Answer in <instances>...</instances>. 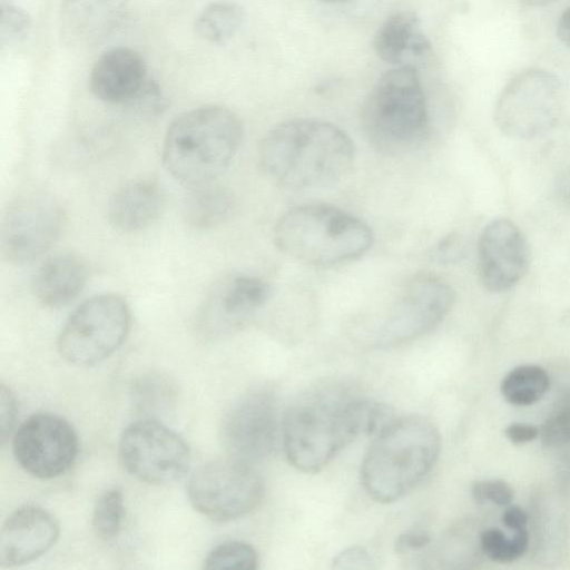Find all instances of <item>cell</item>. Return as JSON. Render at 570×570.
Instances as JSON below:
<instances>
[{
    "instance_id": "6da1fadb",
    "label": "cell",
    "mask_w": 570,
    "mask_h": 570,
    "mask_svg": "<svg viewBox=\"0 0 570 570\" xmlns=\"http://www.w3.org/2000/svg\"><path fill=\"white\" fill-rule=\"evenodd\" d=\"M393 417L386 404L356 396L338 385L313 389L284 416L286 456L302 472H318L345 445L360 436H375Z\"/></svg>"
},
{
    "instance_id": "7a4b0ae2",
    "label": "cell",
    "mask_w": 570,
    "mask_h": 570,
    "mask_svg": "<svg viewBox=\"0 0 570 570\" xmlns=\"http://www.w3.org/2000/svg\"><path fill=\"white\" fill-rule=\"evenodd\" d=\"M263 171L282 188H328L351 170L355 146L340 127L313 118H295L273 127L258 149Z\"/></svg>"
},
{
    "instance_id": "3957f363",
    "label": "cell",
    "mask_w": 570,
    "mask_h": 570,
    "mask_svg": "<svg viewBox=\"0 0 570 570\" xmlns=\"http://www.w3.org/2000/svg\"><path fill=\"white\" fill-rule=\"evenodd\" d=\"M242 137L239 118L226 107L209 105L185 111L167 129L164 166L191 188L212 184L232 163Z\"/></svg>"
},
{
    "instance_id": "277c9868",
    "label": "cell",
    "mask_w": 570,
    "mask_h": 570,
    "mask_svg": "<svg viewBox=\"0 0 570 570\" xmlns=\"http://www.w3.org/2000/svg\"><path fill=\"white\" fill-rule=\"evenodd\" d=\"M441 449L438 428L428 417L394 419L374 436L361 468L367 494L394 502L413 490L433 469Z\"/></svg>"
},
{
    "instance_id": "5b68a950",
    "label": "cell",
    "mask_w": 570,
    "mask_h": 570,
    "mask_svg": "<svg viewBox=\"0 0 570 570\" xmlns=\"http://www.w3.org/2000/svg\"><path fill=\"white\" fill-rule=\"evenodd\" d=\"M276 247L301 263L328 267L354 261L374 243L371 227L338 207L312 203L285 212L274 228Z\"/></svg>"
},
{
    "instance_id": "8992f818",
    "label": "cell",
    "mask_w": 570,
    "mask_h": 570,
    "mask_svg": "<svg viewBox=\"0 0 570 570\" xmlns=\"http://www.w3.org/2000/svg\"><path fill=\"white\" fill-rule=\"evenodd\" d=\"M362 125L371 144L386 154L407 151L426 138L429 109L416 67L381 76L363 105Z\"/></svg>"
},
{
    "instance_id": "52a82bcc",
    "label": "cell",
    "mask_w": 570,
    "mask_h": 570,
    "mask_svg": "<svg viewBox=\"0 0 570 570\" xmlns=\"http://www.w3.org/2000/svg\"><path fill=\"white\" fill-rule=\"evenodd\" d=\"M130 324V309L121 296L112 293L92 296L67 320L58 337V351L71 364H97L120 347Z\"/></svg>"
},
{
    "instance_id": "ba28073f",
    "label": "cell",
    "mask_w": 570,
    "mask_h": 570,
    "mask_svg": "<svg viewBox=\"0 0 570 570\" xmlns=\"http://www.w3.org/2000/svg\"><path fill=\"white\" fill-rule=\"evenodd\" d=\"M562 105V86L556 75L540 68L525 69L510 79L500 92L494 122L512 138L539 137L556 126Z\"/></svg>"
},
{
    "instance_id": "9c48e42d",
    "label": "cell",
    "mask_w": 570,
    "mask_h": 570,
    "mask_svg": "<svg viewBox=\"0 0 570 570\" xmlns=\"http://www.w3.org/2000/svg\"><path fill=\"white\" fill-rule=\"evenodd\" d=\"M187 494L199 513L227 522L248 514L261 503L264 482L254 464L229 456L199 466L188 480Z\"/></svg>"
},
{
    "instance_id": "30bf717a",
    "label": "cell",
    "mask_w": 570,
    "mask_h": 570,
    "mask_svg": "<svg viewBox=\"0 0 570 570\" xmlns=\"http://www.w3.org/2000/svg\"><path fill=\"white\" fill-rule=\"evenodd\" d=\"M118 455L130 475L150 484H167L183 478L190 461L187 443L154 419L136 421L124 430Z\"/></svg>"
},
{
    "instance_id": "8fae6325",
    "label": "cell",
    "mask_w": 570,
    "mask_h": 570,
    "mask_svg": "<svg viewBox=\"0 0 570 570\" xmlns=\"http://www.w3.org/2000/svg\"><path fill=\"white\" fill-rule=\"evenodd\" d=\"M278 431L275 392L261 385L230 404L222 419L219 435L229 456L254 464L274 453Z\"/></svg>"
},
{
    "instance_id": "7c38bea8",
    "label": "cell",
    "mask_w": 570,
    "mask_h": 570,
    "mask_svg": "<svg viewBox=\"0 0 570 570\" xmlns=\"http://www.w3.org/2000/svg\"><path fill=\"white\" fill-rule=\"evenodd\" d=\"M454 292L432 275L412 279L394 302L374 334L379 347H393L415 340L436 327L454 303Z\"/></svg>"
},
{
    "instance_id": "4fadbf2b",
    "label": "cell",
    "mask_w": 570,
    "mask_h": 570,
    "mask_svg": "<svg viewBox=\"0 0 570 570\" xmlns=\"http://www.w3.org/2000/svg\"><path fill=\"white\" fill-rule=\"evenodd\" d=\"M63 224L58 202L45 193H28L12 200L1 223V252L11 263H29L57 240Z\"/></svg>"
},
{
    "instance_id": "5bb4252c",
    "label": "cell",
    "mask_w": 570,
    "mask_h": 570,
    "mask_svg": "<svg viewBox=\"0 0 570 570\" xmlns=\"http://www.w3.org/2000/svg\"><path fill=\"white\" fill-rule=\"evenodd\" d=\"M79 449L77 433L65 419L39 413L17 430L12 450L16 461L38 479H53L70 469Z\"/></svg>"
},
{
    "instance_id": "9a60e30c",
    "label": "cell",
    "mask_w": 570,
    "mask_h": 570,
    "mask_svg": "<svg viewBox=\"0 0 570 570\" xmlns=\"http://www.w3.org/2000/svg\"><path fill=\"white\" fill-rule=\"evenodd\" d=\"M530 252L518 226L507 218L488 223L478 244L479 275L492 293H503L517 285L527 273Z\"/></svg>"
},
{
    "instance_id": "2e32d148",
    "label": "cell",
    "mask_w": 570,
    "mask_h": 570,
    "mask_svg": "<svg viewBox=\"0 0 570 570\" xmlns=\"http://www.w3.org/2000/svg\"><path fill=\"white\" fill-rule=\"evenodd\" d=\"M59 531L58 521L46 509L18 508L1 527L0 567H17L38 559L55 544Z\"/></svg>"
},
{
    "instance_id": "e0dca14e",
    "label": "cell",
    "mask_w": 570,
    "mask_h": 570,
    "mask_svg": "<svg viewBox=\"0 0 570 570\" xmlns=\"http://www.w3.org/2000/svg\"><path fill=\"white\" fill-rule=\"evenodd\" d=\"M146 85V66L138 52L117 47L104 52L89 77L92 94L110 104L130 102Z\"/></svg>"
},
{
    "instance_id": "ac0fdd59",
    "label": "cell",
    "mask_w": 570,
    "mask_h": 570,
    "mask_svg": "<svg viewBox=\"0 0 570 570\" xmlns=\"http://www.w3.org/2000/svg\"><path fill=\"white\" fill-rule=\"evenodd\" d=\"M373 49L381 60L400 67L414 66L424 59L431 52V45L419 17L402 10L391 14L379 27Z\"/></svg>"
},
{
    "instance_id": "d6986e66",
    "label": "cell",
    "mask_w": 570,
    "mask_h": 570,
    "mask_svg": "<svg viewBox=\"0 0 570 570\" xmlns=\"http://www.w3.org/2000/svg\"><path fill=\"white\" fill-rule=\"evenodd\" d=\"M164 196L149 180H134L118 188L109 199L107 215L118 230L132 233L150 226L160 215Z\"/></svg>"
},
{
    "instance_id": "ffe728a7",
    "label": "cell",
    "mask_w": 570,
    "mask_h": 570,
    "mask_svg": "<svg viewBox=\"0 0 570 570\" xmlns=\"http://www.w3.org/2000/svg\"><path fill=\"white\" fill-rule=\"evenodd\" d=\"M88 279L86 262L75 254L48 258L37 269L32 291L37 299L49 307H60L76 298Z\"/></svg>"
},
{
    "instance_id": "44dd1931",
    "label": "cell",
    "mask_w": 570,
    "mask_h": 570,
    "mask_svg": "<svg viewBox=\"0 0 570 570\" xmlns=\"http://www.w3.org/2000/svg\"><path fill=\"white\" fill-rule=\"evenodd\" d=\"M128 0H62L61 26L76 42H91L108 35L119 22Z\"/></svg>"
},
{
    "instance_id": "7402d4cb",
    "label": "cell",
    "mask_w": 570,
    "mask_h": 570,
    "mask_svg": "<svg viewBox=\"0 0 570 570\" xmlns=\"http://www.w3.org/2000/svg\"><path fill=\"white\" fill-rule=\"evenodd\" d=\"M271 285L261 277L236 275L228 278L214 292V308L228 320H240L261 306L271 297Z\"/></svg>"
},
{
    "instance_id": "603a6c76",
    "label": "cell",
    "mask_w": 570,
    "mask_h": 570,
    "mask_svg": "<svg viewBox=\"0 0 570 570\" xmlns=\"http://www.w3.org/2000/svg\"><path fill=\"white\" fill-rule=\"evenodd\" d=\"M232 194L212 184L194 188L184 206L187 223L198 229H207L220 225L233 213Z\"/></svg>"
},
{
    "instance_id": "cb8c5ba5",
    "label": "cell",
    "mask_w": 570,
    "mask_h": 570,
    "mask_svg": "<svg viewBox=\"0 0 570 570\" xmlns=\"http://www.w3.org/2000/svg\"><path fill=\"white\" fill-rule=\"evenodd\" d=\"M243 8L232 1H217L205 7L195 19L196 33L203 39L224 43L232 39L244 21Z\"/></svg>"
},
{
    "instance_id": "d4e9b609",
    "label": "cell",
    "mask_w": 570,
    "mask_h": 570,
    "mask_svg": "<svg viewBox=\"0 0 570 570\" xmlns=\"http://www.w3.org/2000/svg\"><path fill=\"white\" fill-rule=\"evenodd\" d=\"M550 379L547 371L534 364H524L509 371L501 382L505 401L517 406L537 403L548 391Z\"/></svg>"
},
{
    "instance_id": "484cf974",
    "label": "cell",
    "mask_w": 570,
    "mask_h": 570,
    "mask_svg": "<svg viewBox=\"0 0 570 570\" xmlns=\"http://www.w3.org/2000/svg\"><path fill=\"white\" fill-rule=\"evenodd\" d=\"M529 532L525 529L514 530L510 535L497 528H489L480 534V547L483 553L495 562H512L521 558L529 547Z\"/></svg>"
},
{
    "instance_id": "4316f807",
    "label": "cell",
    "mask_w": 570,
    "mask_h": 570,
    "mask_svg": "<svg viewBox=\"0 0 570 570\" xmlns=\"http://www.w3.org/2000/svg\"><path fill=\"white\" fill-rule=\"evenodd\" d=\"M126 508L119 489L104 492L97 500L92 513L94 532L102 540L114 539L121 530Z\"/></svg>"
},
{
    "instance_id": "83f0119b",
    "label": "cell",
    "mask_w": 570,
    "mask_h": 570,
    "mask_svg": "<svg viewBox=\"0 0 570 570\" xmlns=\"http://www.w3.org/2000/svg\"><path fill=\"white\" fill-rule=\"evenodd\" d=\"M258 556L254 547L243 541H228L215 547L204 560V569L257 568Z\"/></svg>"
},
{
    "instance_id": "f1b7e54d",
    "label": "cell",
    "mask_w": 570,
    "mask_h": 570,
    "mask_svg": "<svg viewBox=\"0 0 570 570\" xmlns=\"http://www.w3.org/2000/svg\"><path fill=\"white\" fill-rule=\"evenodd\" d=\"M170 382L158 375L141 377L134 386V401L141 412L160 413L169 407L173 397Z\"/></svg>"
},
{
    "instance_id": "f546056e",
    "label": "cell",
    "mask_w": 570,
    "mask_h": 570,
    "mask_svg": "<svg viewBox=\"0 0 570 570\" xmlns=\"http://www.w3.org/2000/svg\"><path fill=\"white\" fill-rule=\"evenodd\" d=\"M546 446H561L570 443V399L562 401L540 428Z\"/></svg>"
},
{
    "instance_id": "4dcf8cb0",
    "label": "cell",
    "mask_w": 570,
    "mask_h": 570,
    "mask_svg": "<svg viewBox=\"0 0 570 570\" xmlns=\"http://www.w3.org/2000/svg\"><path fill=\"white\" fill-rule=\"evenodd\" d=\"M471 494L475 502L507 507L513 499V490L503 480L491 479L475 481L471 487Z\"/></svg>"
},
{
    "instance_id": "1f68e13d",
    "label": "cell",
    "mask_w": 570,
    "mask_h": 570,
    "mask_svg": "<svg viewBox=\"0 0 570 570\" xmlns=\"http://www.w3.org/2000/svg\"><path fill=\"white\" fill-rule=\"evenodd\" d=\"M29 29V18L24 11L8 3L1 4L0 33L1 41H19Z\"/></svg>"
},
{
    "instance_id": "d6a6232c",
    "label": "cell",
    "mask_w": 570,
    "mask_h": 570,
    "mask_svg": "<svg viewBox=\"0 0 570 570\" xmlns=\"http://www.w3.org/2000/svg\"><path fill=\"white\" fill-rule=\"evenodd\" d=\"M335 569H371L373 560L368 552L361 547H351L341 551L333 559Z\"/></svg>"
},
{
    "instance_id": "836d02e7",
    "label": "cell",
    "mask_w": 570,
    "mask_h": 570,
    "mask_svg": "<svg viewBox=\"0 0 570 570\" xmlns=\"http://www.w3.org/2000/svg\"><path fill=\"white\" fill-rule=\"evenodd\" d=\"M17 406L11 391L3 384L0 389V438L3 443L16 422Z\"/></svg>"
},
{
    "instance_id": "e575fe53",
    "label": "cell",
    "mask_w": 570,
    "mask_h": 570,
    "mask_svg": "<svg viewBox=\"0 0 570 570\" xmlns=\"http://www.w3.org/2000/svg\"><path fill=\"white\" fill-rule=\"evenodd\" d=\"M431 542V535L426 530L412 529L400 534L395 541V551L409 553L423 549Z\"/></svg>"
},
{
    "instance_id": "d590c367",
    "label": "cell",
    "mask_w": 570,
    "mask_h": 570,
    "mask_svg": "<svg viewBox=\"0 0 570 570\" xmlns=\"http://www.w3.org/2000/svg\"><path fill=\"white\" fill-rule=\"evenodd\" d=\"M463 255V244L461 237L451 234L444 237L435 247L434 256L439 262L453 263Z\"/></svg>"
},
{
    "instance_id": "8d00e7d4",
    "label": "cell",
    "mask_w": 570,
    "mask_h": 570,
    "mask_svg": "<svg viewBox=\"0 0 570 570\" xmlns=\"http://www.w3.org/2000/svg\"><path fill=\"white\" fill-rule=\"evenodd\" d=\"M507 439L515 445L529 443L540 435V428L523 422L509 424L504 430Z\"/></svg>"
},
{
    "instance_id": "74e56055",
    "label": "cell",
    "mask_w": 570,
    "mask_h": 570,
    "mask_svg": "<svg viewBox=\"0 0 570 570\" xmlns=\"http://www.w3.org/2000/svg\"><path fill=\"white\" fill-rule=\"evenodd\" d=\"M553 189L558 202L570 208V165L562 168L557 175Z\"/></svg>"
},
{
    "instance_id": "f35d334b",
    "label": "cell",
    "mask_w": 570,
    "mask_h": 570,
    "mask_svg": "<svg viewBox=\"0 0 570 570\" xmlns=\"http://www.w3.org/2000/svg\"><path fill=\"white\" fill-rule=\"evenodd\" d=\"M503 524L511 531L525 529L528 524L527 512L518 505H507L502 514Z\"/></svg>"
},
{
    "instance_id": "ab89813d",
    "label": "cell",
    "mask_w": 570,
    "mask_h": 570,
    "mask_svg": "<svg viewBox=\"0 0 570 570\" xmlns=\"http://www.w3.org/2000/svg\"><path fill=\"white\" fill-rule=\"evenodd\" d=\"M557 35L560 41L570 49V7H568L559 17Z\"/></svg>"
},
{
    "instance_id": "60d3db41",
    "label": "cell",
    "mask_w": 570,
    "mask_h": 570,
    "mask_svg": "<svg viewBox=\"0 0 570 570\" xmlns=\"http://www.w3.org/2000/svg\"><path fill=\"white\" fill-rule=\"evenodd\" d=\"M527 7H544L559 0H521Z\"/></svg>"
},
{
    "instance_id": "b9f144b4",
    "label": "cell",
    "mask_w": 570,
    "mask_h": 570,
    "mask_svg": "<svg viewBox=\"0 0 570 570\" xmlns=\"http://www.w3.org/2000/svg\"><path fill=\"white\" fill-rule=\"evenodd\" d=\"M322 1H325V2H344V1H348V0H322Z\"/></svg>"
}]
</instances>
